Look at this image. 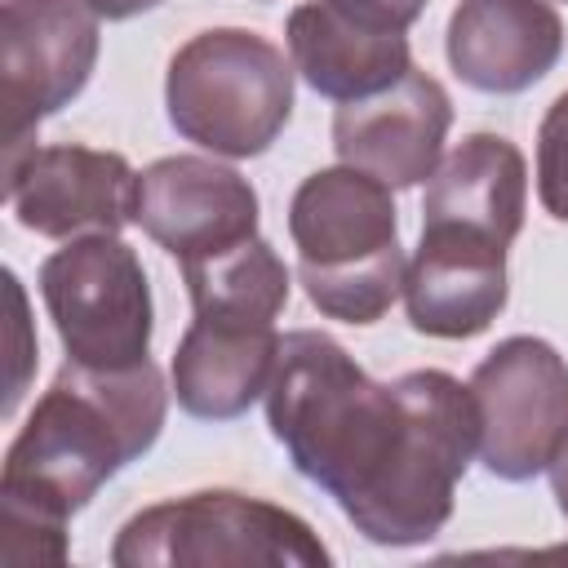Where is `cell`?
<instances>
[{"instance_id": "1", "label": "cell", "mask_w": 568, "mask_h": 568, "mask_svg": "<svg viewBox=\"0 0 568 568\" xmlns=\"http://www.w3.org/2000/svg\"><path fill=\"white\" fill-rule=\"evenodd\" d=\"M262 399L293 470L324 488L364 541L426 546L453 519L457 479L479 448L475 395L453 373L373 382L337 337L293 328Z\"/></svg>"}, {"instance_id": "2", "label": "cell", "mask_w": 568, "mask_h": 568, "mask_svg": "<svg viewBox=\"0 0 568 568\" xmlns=\"http://www.w3.org/2000/svg\"><path fill=\"white\" fill-rule=\"evenodd\" d=\"M164 413L169 390L151 359L120 373L67 359L4 453L0 559L67 564V519L160 439Z\"/></svg>"}, {"instance_id": "3", "label": "cell", "mask_w": 568, "mask_h": 568, "mask_svg": "<svg viewBox=\"0 0 568 568\" xmlns=\"http://www.w3.org/2000/svg\"><path fill=\"white\" fill-rule=\"evenodd\" d=\"M297 280L311 306L342 324H377L404 293L399 209L390 186L364 169L333 164L311 173L288 200Z\"/></svg>"}, {"instance_id": "4", "label": "cell", "mask_w": 568, "mask_h": 568, "mask_svg": "<svg viewBox=\"0 0 568 568\" xmlns=\"http://www.w3.org/2000/svg\"><path fill=\"white\" fill-rule=\"evenodd\" d=\"M169 124L226 160L262 155L293 115V62L244 27L191 36L164 75Z\"/></svg>"}, {"instance_id": "5", "label": "cell", "mask_w": 568, "mask_h": 568, "mask_svg": "<svg viewBox=\"0 0 568 568\" xmlns=\"http://www.w3.org/2000/svg\"><path fill=\"white\" fill-rule=\"evenodd\" d=\"M115 568H328L320 532L253 493L200 488L129 515L111 541Z\"/></svg>"}, {"instance_id": "6", "label": "cell", "mask_w": 568, "mask_h": 568, "mask_svg": "<svg viewBox=\"0 0 568 568\" xmlns=\"http://www.w3.org/2000/svg\"><path fill=\"white\" fill-rule=\"evenodd\" d=\"M40 297L71 364L120 373L151 359V284L120 235H80L40 262Z\"/></svg>"}, {"instance_id": "7", "label": "cell", "mask_w": 568, "mask_h": 568, "mask_svg": "<svg viewBox=\"0 0 568 568\" xmlns=\"http://www.w3.org/2000/svg\"><path fill=\"white\" fill-rule=\"evenodd\" d=\"M98 13L84 0H4L0 4V106L4 169L36 151L40 120L75 102L98 67Z\"/></svg>"}, {"instance_id": "8", "label": "cell", "mask_w": 568, "mask_h": 568, "mask_svg": "<svg viewBox=\"0 0 568 568\" xmlns=\"http://www.w3.org/2000/svg\"><path fill=\"white\" fill-rule=\"evenodd\" d=\"M479 408V457L506 479L524 484L550 470L568 430V364L546 337L515 333L497 342L470 373Z\"/></svg>"}, {"instance_id": "9", "label": "cell", "mask_w": 568, "mask_h": 568, "mask_svg": "<svg viewBox=\"0 0 568 568\" xmlns=\"http://www.w3.org/2000/svg\"><path fill=\"white\" fill-rule=\"evenodd\" d=\"M4 195L18 226L44 240L120 235L138 213V173L120 151L53 142L4 169Z\"/></svg>"}, {"instance_id": "10", "label": "cell", "mask_w": 568, "mask_h": 568, "mask_svg": "<svg viewBox=\"0 0 568 568\" xmlns=\"http://www.w3.org/2000/svg\"><path fill=\"white\" fill-rule=\"evenodd\" d=\"M257 191L231 164L204 155H164L138 173L133 222L182 262L226 253L257 235Z\"/></svg>"}, {"instance_id": "11", "label": "cell", "mask_w": 568, "mask_h": 568, "mask_svg": "<svg viewBox=\"0 0 568 568\" xmlns=\"http://www.w3.org/2000/svg\"><path fill=\"white\" fill-rule=\"evenodd\" d=\"M448 129H453V102L444 84L408 67L390 89L337 106L333 151L342 164L364 169L390 191H404L435 173Z\"/></svg>"}, {"instance_id": "12", "label": "cell", "mask_w": 568, "mask_h": 568, "mask_svg": "<svg viewBox=\"0 0 568 568\" xmlns=\"http://www.w3.org/2000/svg\"><path fill=\"white\" fill-rule=\"evenodd\" d=\"M506 293L501 240L457 222H422L417 253L404 271V311L417 333L444 342L475 337L501 315Z\"/></svg>"}, {"instance_id": "13", "label": "cell", "mask_w": 568, "mask_h": 568, "mask_svg": "<svg viewBox=\"0 0 568 568\" xmlns=\"http://www.w3.org/2000/svg\"><path fill=\"white\" fill-rule=\"evenodd\" d=\"M275 359V320L200 306L173 351V395L200 422H235L266 395Z\"/></svg>"}, {"instance_id": "14", "label": "cell", "mask_w": 568, "mask_h": 568, "mask_svg": "<svg viewBox=\"0 0 568 568\" xmlns=\"http://www.w3.org/2000/svg\"><path fill=\"white\" fill-rule=\"evenodd\" d=\"M448 67L479 93H524L564 53V22L546 0H462L444 31Z\"/></svg>"}, {"instance_id": "15", "label": "cell", "mask_w": 568, "mask_h": 568, "mask_svg": "<svg viewBox=\"0 0 568 568\" xmlns=\"http://www.w3.org/2000/svg\"><path fill=\"white\" fill-rule=\"evenodd\" d=\"M288 62L293 71L328 102H355L390 89L408 67V36L404 31H377L346 13H337L328 0L297 4L284 27Z\"/></svg>"}, {"instance_id": "16", "label": "cell", "mask_w": 568, "mask_h": 568, "mask_svg": "<svg viewBox=\"0 0 568 568\" xmlns=\"http://www.w3.org/2000/svg\"><path fill=\"white\" fill-rule=\"evenodd\" d=\"M528 209L524 151L501 133L462 138L430 173L422 195V222H457L510 244Z\"/></svg>"}, {"instance_id": "17", "label": "cell", "mask_w": 568, "mask_h": 568, "mask_svg": "<svg viewBox=\"0 0 568 568\" xmlns=\"http://www.w3.org/2000/svg\"><path fill=\"white\" fill-rule=\"evenodd\" d=\"M182 280L191 311L217 306V311H248L262 320H280V311L288 306V266L262 235L226 253L182 262Z\"/></svg>"}, {"instance_id": "18", "label": "cell", "mask_w": 568, "mask_h": 568, "mask_svg": "<svg viewBox=\"0 0 568 568\" xmlns=\"http://www.w3.org/2000/svg\"><path fill=\"white\" fill-rule=\"evenodd\" d=\"M537 200L555 222H568V89L537 129Z\"/></svg>"}, {"instance_id": "19", "label": "cell", "mask_w": 568, "mask_h": 568, "mask_svg": "<svg viewBox=\"0 0 568 568\" xmlns=\"http://www.w3.org/2000/svg\"><path fill=\"white\" fill-rule=\"evenodd\" d=\"M328 4H333L337 13L364 22V27H377V31H408V27L422 18V9H426L430 0H328Z\"/></svg>"}, {"instance_id": "20", "label": "cell", "mask_w": 568, "mask_h": 568, "mask_svg": "<svg viewBox=\"0 0 568 568\" xmlns=\"http://www.w3.org/2000/svg\"><path fill=\"white\" fill-rule=\"evenodd\" d=\"M84 4L106 22H124V18H138V13L155 9V4H164V0H84Z\"/></svg>"}, {"instance_id": "21", "label": "cell", "mask_w": 568, "mask_h": 568, "mask_svg": "<svg viewBox=\"0 0 568 568\" xmlns=\"http://www.w3.org/2000/svg\"><path fill=\"white\" fill-rule=\"evenodd\" d=\"M550 493H555V501H559V510L568 519V430H564V439H559V448L550 457Z\"/></svg>"}]
</instances>
